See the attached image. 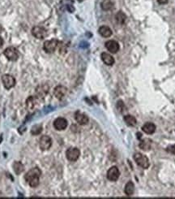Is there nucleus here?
<instances>
[{
	"mask_svg": "<svg viewBox=\"0 0 175 199\" xmlns=\"http://www.w3.org/2000/svg\"><path fill=\"white\" fill-rule=\"evenodd\" d=\"M41 175H42V171L38 168H34L25 174V179L26 182H28L29 186L36 188L39 185L40 183Z\"/></svg>",
	"mask_w": 175,
	"mask_h": 199,
	"instance_id": "1",
	"label": "nucleus"
},
{
	"mask_svg": "<svg viewBox=\"0 0 175 199\" xmlns=\"http://www.w3.org/2000/svg\"><path fill=\"white\" fill-rule=\"evenodd\" d=\"M134 159L138 165L144 169H147L149 167V160L148 157L144 155L141 153H135L134 154Z\"/></svg>",
	"mask_w": 175,
	"mask_h": 199,
	"instance_id": "2",
	"label": "nucleus"
},
{
	"mask_svg": "<svg viewBox=\"0 0 175 199\" xmlns=\"http://www.w3.org/2000/svg\"><path fill=\"white\" fill-rule=\"evenodd\" d=\"M58 46V41L57 39H51L46 41L43 45V49L46 53H53L55 51Z\"/></svg>",
	"mask_w": 175,
	"mask_h": 199,
	"instance_id": "3",
	"label": "nucleus"
},
{
	"mask_svg": "<svg viewBox=\"0 0 175 199\" xmlns=\"http://www.w3.org/2000/svg\"><path fill=\"white\" fill-rule=\"evenodd\" d=\"M6 58L10 61H16L19 58V52L17 49L13 47H7L3 52Z\"/></svg>",
	"mask_w": 175,
	"mask_h": 199,
	"instance_id": "4",
	"label": "nucleus"
},
{
	"mask_svg": "<svg viewBox=\"0 0 175 199\" xmlns=\"http://www.w3.org/2000/svg\"><path fill=\"white\" fill-rule=\"evenodd\" d=\"M80 155V151L78 148L75 147H71L69 148L68 150L66 152V156L67 159H68L69 161L71 162H75L79 159V157Z\"/></svg>",
	"mask_w": 175,
	"mask_h": 199,
	"instance_id": "5",
	"label": "nucleus"
},
{
	"mask_svg": "<svg viewBox=\"0 0 175 199\" xmlns=\"http://www.w3.org/2000/svg\"><path fill=\"white\" fill-rule=\"evenodd\" d=\"M2 81L4 87L7 90H10L11 88H13L16 85V79L9 74H5L2 76Z\"/></svg>",
	"mask_w": 175,
	"mask_h": 199,
	"instance_id": "6",
	"label": "nucleus"
},
{
	"mask_svg": "<svg viewBox=\"0 0 175 199\" xmlns=\"http://www.w3.org/2000/svg\"><path fill=\"white\" fill-rule=\"evenodd\" d=\"M32 34L38 39H44L47 36L46 29L42 26H34L32 29Z\"/></svg>",
	"mask_w": 175,
	"mask_h": 199,
	"instance_id": "7",
	"label": "nucleus"
},
{
	"mask_svg": "<svg viewBox=\"0 0 175 199\" xmlns=\"http://www.w3.org/2000/svg\"><path fill=\"white\" fill-rule=\"evenodd\" d=\"M52 145V140L49 136H42L39 141V146H40L41 150H49L50 148Z\"/></svg>",
	"mask_w": 175,
	"mask_h": 199,
	"instance_id": "8",
	"label": "nucleus"
},
{
	"mask_svg": "<svg viewBox=\"0 0 175 199\" xmlns=\"http://www.w3.org/2000/svg\"><path fill=\"white\" fill-rule=\"evenodd\" d=\"M120 172L118 170V168L115 166L111 167L109 171L107 172V179L110 181H116L119 178Z\"/></svg>",
	"mask_w": 175,
	"mask_h": 199,
	"instance_id": "9",
	"label": "nucleus"
},
{
	"mask_svg": "<svg viewBox=\"0 0 175 199\" xmlns=\"http://www.w3.org/2000/svg\"><path fill=\"white\" fill-rule=\"evenodd\" d=\"M54 127L56 130H58V131H62V130L66 129V128L67 127V120L62 118V117L57 118L54 122Z\"/></svg>",
	"mask_w": 175,
	"mask_h": 199,
	"instance_id": "10",
	"label": "nucleus"
},
{
	"mask_svg": "<svg viewBox=\"0 0 175 199\" xmlns=\"http://www.w3.org/2000/svg\"><path fill=\"white\" fill-rule=\"evenodd\" d=\"M67 89L63 85H58L56 86L54 90V96L58 99H62L65 97V95L67 94Z\"/></svg>",
	"mask_w": 175,
	"mask_h": 199,
	"instance_id": "11",
	"label": "nucleus"
},
{
	"mask_svg": "<svg viewBox=\"0 0 175 199\" xmlns=\"http://www.w3.org/2000/svg\"><path fill=\"white\" fill-rule=\"evenodd\" d=\"M75 119L78 124H80L81 125H85L89 123V117L86 115L80 112H76L75 114Z\"/></svg>",
	"mask_w": 175,
	"mask_h": 199,
	"instance_id": "12",
	"label": "nucleus"
},
{
	"mask_svg": "<svg viewBox=\"0 0 175 199\" xmlns=\"http://www.w3.org/2000/svg\"><path fill=\"white\" fill-rule=\"evenodd\" d=\"M105 47L109 51L113 53V54H115L119 50V44L116 41L109 40L105 43Z\"/></svg>",
	"mask_w": 175,
	"mask_h": 199,
	"instance_id": "13",
	"label": "nucleus"
},
{
	"mask_svg": "<svg viewBox=\"0 0 175 199\" xmlns=\"http://www.w3.org/2000/svg\"><path fill=\"white\" fill-rule=\"evenodd\" d=\"M156 125L153 123H151V122H148V123H145L142 127V130L144 131L146 134H153L156 131Z\"/></svg>",
	"mask_w": 175,
	"mask_h": 199,
	"instance_id": "14",
	"label": "nucleus"
},
{
	"mask_svg": "<svg viewBox=\"0 0 175 199\" xmlns=\"http://www.w3.org/2000/svg\"><path fill=\"white\" fill-rule=\"evenodd\" d=\"M101 57V59L104 62V63H105L108 66H112L114 63V62H115L114 61V58H113V56L111 55L110 54H109V53H106V52L102 53Z\"/></svg>",
	"mask_w": 175,
	"mask_h": 199,
	"instance_id": "15",
	"label": "nucleus"
},
{
	"mask_svg": "<svg viewBox=\"0 0 175 199\" xmlns=\"http://www.w3.org/2000/svg\"><path fill=\"white\" fill-rule=\"evenodd\" d=\"M98 32H99L101 36H102L103 38H109L112 35V34H113V32H112L110 28L106 26V25H103V26L99 28Z\"/></svg>",
	"mask_w": 175,
	"mask_h": 199,
	"instance_id": "16",
	"label": "nucleus"
},
{
	"mask_svg": "<svg viewBox=\"0 0 175 199\" xmlns=\"http://www.w3.org/2000/svg\"><path fill=\"white\" fill-rule=\"evenodd\" d=\"M124 192L127 196H131L133 194L134 192H135V185H134V184L132 182L129 181V182L126 183L124 189Z\"/></svg>",
	"mask_w": 175,
	"mask_h": 199,
	"instance_id": "17",
	"label": "nucleus"
},
{
	"mask_svg": "<svg viewBox=\"0 0 175 199\" xmlns=\"http://www.w3.org/2000/svg\"><path fill=\"white\" fill-rule=\"evenodd\" d=\"M124 121L125 123L127 124L128 126H131V127H133L136 124L137 121H136V119L135 118L132 116H130V115H127V116H124Z\"/></svg>",
	"mask_w": 175,
	"mask_h": 199,
	"instance_id": "18",
	"label": "nucleus"
},
{
	"mask_svg": "<svg viewBox=\"0 0 175 199\" xmlns=\"http://www.w3.org/2000/svg\"><path fill=\"white\" fill-rule=\"evenodd\" d=\"M24 169H25V167H24L22 163H20V162H15L13 163V170L16 174L19 175L20 173H22Z\"/></svg>",
	"mask_w": 175,
	"mask_h": 199,
	"instance_id": "19",
	"label": "nucleus"
},
{
	"mask_svg": "<svg viewBox=\"0 0 175 199\" xmlns=\"http://www.w3.org/2000/svg\"><path fill=\"white\" fill-rule=\"evenodd\" d=\"M115 20L118 24H120V25H123V24L126 22V16L123 12H122V11H118V12L115 15Z\"/></svg>",
	"mask_w": 175,
	"mask_h": 199,
	"instance_id": "20",
	"label": "nucleus"
},
{
	"mask_svg": "<svg viewBox=\"0 0 175 199\" xmlns=\"http://www.w3.org/2000/svg\"><path fill=\"white\" fill-rule=\"evenodd\" d=\"M113 2H111L110 0H104L101 2V8L105 11H109L113 8Z\"/></svg>",
	"mask_w": 175,
	"mask_h": 199,
	"instance_id": "21",
	"label": "nucleus"
},
{
	"mask_svg": "<svg viewBox=\"0 0 175 199\" xmlns=\"http://www.w3.org/2000/svg\"><path fill=\"white\" fill-rule=\"evenodd\" d=\"M26 104L27 108H29V110L33 109L36 104V99L34 97H29V99H27L26 101Z\"/></svg>",
	"mask_w": 175,
	"mask_h": 199,
	"instance_id": "22",
	"label": "nucleus"
},
{
	"mask_svg": "<svg viewBox=\"0 0 175 199\" xmlns=\"http://www.w3.org/2000/svg\"><path fill=\"white\" fill-rule=\"evenodd\" d=\"M140 146L141 149L144 150H149L151 147V143L149 140H144L141 141V143L140 144Z\"/></svg>",
	"mask_w": 175,
	"mask_h": 199,
	"instance_id": "23",
	"label": "nucleus"
},
{
	"mask_svg": "<svg viewBox=\"0 0 175 199\" xmlns=\"http://www.w3.org/2000/svg\"><path fill=\"white\" fill-rule=\"evenodd\" d=\"M42 126L36 125L33 128V129L31 130V132H32V134L38 135V134H39L41 132H42Z\"/></svg>",
	"mask_w": 175,
	"mask_h": 199,
	"instance_id": "24",
	"label": "nucleus"
},
{
	"mask_svg": "<svg viewBox=\"0 0 175 199\" xmlns=\"http://www.w3.org/2000/svg\"><path fill=\"white\" fill-rule=\"evenodd\" d=\"M167 150H168L169 152H170L171 154H175V145L169 146V147L167 148Z\"/></svg>",
	"mask_w": 175,
	"mask_h": 199,
	"instance_id": "25",
	"label": "nucleus"
},
{
	"mask_svg": "<svg viewBox=\"0 0 175 199\" xmlns=\"http://www.w3.org/2000/svg\"><path fill=\"white\" fill-rule=\"evenodd\" d=\"M169 0H157V2L160 4H166Z\"/></svg>",
	"mask_w": 175,
	"mask_h": 199,
	"instance_id": "26",
	"label": "nucleus"
},
{
	"mask_svg": "<svg viewBox=\"0 0 175 199\" xmlns=\"http://www.w3.org/2000/svg\"><path fill=\"white\" fill-rule=\"evenodd\" d=\"M2 45H3V39L0 37V47H2Z\"/></svg>",
	"mask_w": 175,
	"mask_h": 199,
	"instance_id": "27",
	"label": "nucleus"
},
{
	"mask_svg": "<svg viewBox=\"0 0 175 199\" xmlns=\"http://www.w3.org/2000/svg\"><path fill=\"white\" fill-rule=\"evenodd\" d=\"M2 25H0V33H1V32H2Z\"/></svg>",
	"mask_w": 175,
	"mask_h": 199,
	"instance_id": "28",
	"label": "nucleus"
},
{
	"mask_svg": "<svg viewBox=\"0 0 175 199\" xmlns=\"http://www.w3.org/2000/svg\"><path fill=\"white\" fill-rule=\"evenodd\" d=\"M84 0H78V2H83Z\"/></svg>",
	"mask_w": 175,
	"mask_h": 199,
	"instance_id": "29",
	"label": "nucleus"
}]
</instances>
